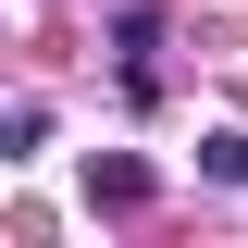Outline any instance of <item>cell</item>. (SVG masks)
I'll use <instances>...</instances> for the list:
<instances>
[{
	"label": "cell",
	"mask_w": 248,
	"mask_h": 248,
	"mask_svg": "<svg viewBox=\"0 0 248 248\" xmlns=\"http://www.w3.org/2000/svg\"><path fill=\"white\" fill-rule=\"evenodd\" d=\"M87 199H99V211H137L149 174H137V161H87Z\"/></svg>",
	"instance_id": "1"
}]
</instances>
